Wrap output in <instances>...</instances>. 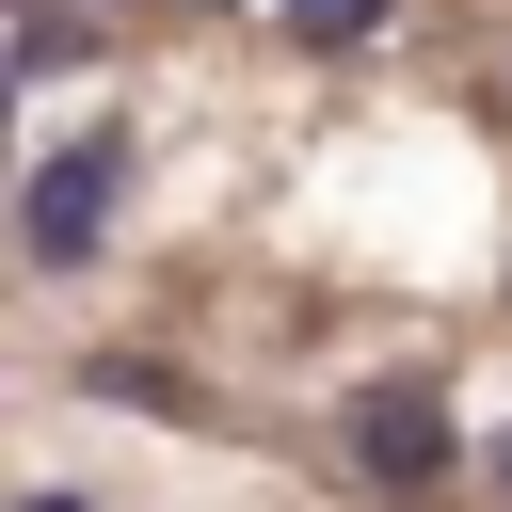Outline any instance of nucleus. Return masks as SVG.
Wrapping results in <instances>:
<instances>
[{
    "instance_id": "obj_1",
    "label": "nucleus",
    "mask_w": 512,
    "mask_h": 512,
    "mask_svg": "<svg viewBox=\"0 0 512 512\" xmlns=\"http://www.w3.org/2000/svg\"><path fill=\"white\" fill-rule=\"evenodd\" d=\"M112 208H128V128H80V144H48V160L16 176V256H32V272H96Z\"/></svg>"
},
{
    "instance_id": "obj_2",
    "label": "nucleus",
    "mask_w": 512,
    "mask_h": 512,
    "mask_svg": "<svg viewBox=\"0 0 512 512\" xmlns=\"http://www.w3.org/2000/svg\"><path fill=\"white\" fill-rule=\"evenodd\" d=\"M352 464L400 480V496H432V480H448V384H416V368L352 384Z\"/></svg>"
},
{
    "instance_id": "obj_3",
    "label": "nucleus",
    "mask_w": 512,
    "mask_h": 512,
    "mask_svg": "<svg viewBox=\"0 0 512 512\" xmlns=\"http://www.w3.org/2000/svg\"><path fill=\"white\" fill-rule=\"evenodd\" d=\"M80 384H96V400H144V416H176V400H192V384H176V368H160V352H96V368H80Z\"/></svg>"
},
{
    "instance_id": "obj_4",
    "label": "nucleus",
    "mask_w": 512,
    "mask_h": 512,
    "mask_svg": "<svg viewBox=\"0 0 512 512\" xmlns=\"http://www.w3.org/2000/svg\"><path fill=\"white\" fill-rule=\"evenodd\" d=\"M272 16H288V32H304V48H368V32H384V16H400V0H272Z\"/></svg>"
},
{
    "instance_id": "obj_5",
    "label": "nucleus",
    "mask_w": 512,
    "mask_h": 512,
    "mask_svg": "<svg viewBox=\"0 0 512 512\" xmlns=\"http://www.w3.org/2000/svg\"><path fill=\"white\" fill-rule=\"evenodd\" d=\"M64 64H80V16L32 0V16H16V80H64Z\"/></svg>"
},
{
    "instance_id": "obj_6",
    "label": "nucleus",
    "mask_w": 512,
    "mask_h": 512,
    "mask_svg": "<svg viewBox=\"0 0 512 512\" xmlns=\"http://www.w3.org/2000/svg\"><path fill=\"white\" fill-rule=\"evenodd\" d=\"M480 480H496V512H512V432H496V448H480Z\"/></svg>"
},
{
    "instance_id": "obj_7",
    "label": "nucleus",
    "mask_w": 512,
    "mask_h": 512,
    "mask_svg": "<svg viewBox=\"0 0 512 512\" xmlns=\"http://www.w3.org/2000/svg\"><path fill=\"white\" fill-rule=\"evenodd\" d=\"M16 512H96V496H16Z\"/></svg>"
}]
</instances>
